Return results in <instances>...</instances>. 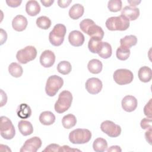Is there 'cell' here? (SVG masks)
<instances>
[{"mask_svg":"<svg viewBox=\"0 0 152 152\" xmlns=\"http://www.w3.org/2000/svg\"><path fill=\"white\" fill-rule=\"evenodd\" d=\"M21 2H22L21 0H20V1L19 0H7L6 1V3L7 4V5L9 7H12V8H15L20 6Z\"/></svg>","mask_w":152,"mask_h":152,"instance_id":"obj_38","label":"cell"},{"mask_svg":"<svg viewBox=\"0 0 152 152\" xmlns=\"http://www.w3.org/2000/svg\"><path fill=\"white\" fill-rule=\"evenodd\" d=\"M72 101V95L68 90H64L60 93L56 102L54 108L58 113H62L66 111L71 106Z\"/></svg>","mask_w":152,"mask_h":152,"instance_id":"obj_3","label":"cell"},{"mask_svg":"<svg viewBox=\"0 0 152 152\" xmlns=\"http://www.w3.org/2000/svg\"><path fill=\"white\" fill-rule=\"evenodd\" d=\"M106 27L111 31H124L129 27V20L125 16L121 15L118 17H111L107 19Z\"/></svg>","mask_w":152,"mask_h":152,"instance_id":"obj_2","label":"cell"},{"mask_svg":"<svg viewBox=\"0 0 152 152\" xmlns=\"http://www.w3.org/2000/svg\"><path fill=\"white\" fill-rule=\"evenodd\" d=\"M39 121L44 125H50L55 122V116L50 111H44L39 116Z\"/></svg>","mask_w":152,"mask_h":152,"instance_id":"obj_22","label":"cell"},{"mask_svg":"<svg viewBox=\"0 0 152 152\" xmlns=\"http://www.w3.org/2000/svg\"><path fill=\"white\" fill-rule=\"evenodd\" d=\"M121 15L125 16L130 21L136 20L140 15V10L138 8L125 6L121 11Z\"/></svg>","mask_w":152,"mask_h":152,"instance_id":"obj_17","label":"cell"},{"mask_svg":"<svg viewBox=\"0 0 152 152\" xmlns=\"http://www.w3.org/2000/svg\"><path fill=\"white\" fill-rule=\"evenodd\" d=\"M87 68L92 74H99L102 70L103 64L99 59H93L88 62L87 64Z\"/></svg>","mask_w":152,"mask_h":152,"instance_id":"obj_25","label":"cell"},{"mask_svg":"<svg viewBox=\"0 0 152 152\" xmlns=\"http://www.w3.org/2000/svg\"><path fill=\"white\" fill-rule=\"evenodd\" d=\"M41 3L46 7H49L54 2L53 0H40Z\"/></svg>","mask_w":152,"mask_h":152,"instance_id":"obj_45","label":"cell"},{"mask_svg":"<svg viewBox=\"0 0 152 152\" xmlns=\"http://www.w3.org/2000/svg\"><path fill=\"white\" fill-rule=\"evenodd\" d=\"M133 78V73L127 69H118L113 73V80L119 85L129 84L132 81Z\"/></svg>","mask_w":152,"mask_h":152,"instance_id":"obj_9","label":"cell"},{"mask_svg":"<svg viewBox=\"0 0 152 152\" xmlns=\"http://www.w3.org/2000/svg\"><path fill=\"white\" fill-rule=\"evenodd\" d=\"M81 30L91 37H98L102 40L104 36V31L101 27L96 25L94 21L86 18L82 20L80 23Z\"/></svg>","mask_w":152,"mask_h":152,"instance_id":"obj_1","label":"cell"},{"mask_svg":"<svg viewBox=\"0 0 152 152\" xmlns=\"http://www.w3.org/2000/svg\"><path fill=\"white\" fill-rule=\"evenodd\" d=\"M37 50L35 47L27 46L17 52L16 58L20 64H25L34 59L37 56Z\"/></svg>","mask_w":152,"mask_h":152,"instance_id":"obj_8","label":"cell"},{"mask_svg":"<svg viewBox=\"0 0 152 152\" xmlns=\"http://www.w3.org/2000/svg\"><path fill=\"white\" fill-rule=\"evenodd\" d=\"M68 40L72 46L78 47L83 45L85 37L81 31L78 30H73L71 31L68 35Z\"/></svg>","mask_w":152,"mask_h":152,"instance_id":"obj_15","label":"cell"},{"mask_svg":"<svg viewBox=\"0 0 152 152\" xmlns=\"http://www.w3.org/2000/svg\"><path fill=\"white\" fill-rule=\"evenodd\" d=\"M91 138V132L87 129L78 128L70 132L69 140L74 144H82L88 142Z\"/></svg>","mask_w":152,"mask_h":152,"instance_id":"obj_4","label":"cell"},{"mask_svg":"<svg viewBox=\"0 0 152 152\" xmlns=\"http://www.w3.org/2000/svg\"><path fill=\"white\" fill-rule=\"evenodd\" d=\"M0 119V133L1 137L6 140L12 139L15 136V130L11 121L4 116H2Z\"/></svg>","mask_w":152,"mask_h":152,"instance_id":"obj_7","label":"cell"},{"mask_svg":"<svg viewBox=\"0 0 152 152\" xmlns=\"http://www.w3.org/2000/svg\"><path fill=\"white\" fill-rule=\"evenodd\" d=\"M77 123L76 117L72 114H68L65 115L62 119L63 126L66 129H70L74 126Z\"/></svg>","mask_w":152,"mask_h":152,"instance_id":"obj_29","label":"cell"},{"mask_svg":"<svg viewBox=\"0 0 152 152\" xmlns=\"http://www.w3.org/2000/svg\"><path fill=\"white\" fill-rule=\"evenodd\" d=\"M64 84L63 79L58 75H53L50 76L46 81L45 91L47 95L52 97L56 95L58 90Z\"/></svg>","mask_w":152,"mask_h":152,"instance_id":"obj_6","label":"cell"},{"mask_svg":"<svg viewBox=\"0 0 152 152\" xmlns=\"http://www.w3.org/2000/svg\"><path fill=\"white\" fill-rule=\"evenodd\" d=\"M18 128L20 133L24 136L31 135L33 132V127L30 122L21 120L18 122Z\"/></svg>","mask_w":152,"mask_h":152,"instance_id":"obj_18","label":"cell"},{"mask_svg":"<svg viewBox=\"0 0 152 152\" xmlns=\"http://www.w3.org/2000/svg\"><path fill=\"white\" fill-rule=\"evenodd\" d=\"M140 125L144 129L151 128V118H143L141 121Z\"/></svg>","mask_w":152,"mask_h":152,"instance_id":"obj_36","label":"cell"},{"mask_svg":"<svg viewBox=\"0 0 152 152\" xmlns=\"http://www.w3.org/2000/svg\"><path fill=\"white\" fill-rule=\"evenodd\" d=\"M137 43V38L134 35H129L125 36L124 37L122 38L120 40L121 46H125L128 48L135 46Z\"/></svg>","mask_w":152,"mask_h":152,"instance_id":"obj_30","label":"cell"},{"mask_svg":"<svg viewBox=\"0 0 152 152\" xmlns=\"http://www.w3.org/2000/svg\"><path fill=\"white\" fill-rule=\"evenodd\" d=\"M102 131L112 138L117 137L121 133V128L119 125L109 120L103 121L100 125Z\"/></svg>","mask_w":152,"mask_h":152,"instance_id":"obj_10","label":"cell"},{"mask_svg":"<svg viewBox=\"0 0 152 152\" xmlns=\"http://www.w3.org/2000/svg\"><path fill=\"white\" fill-rule=\"evenodd\" d=\"M66 27L62 24H56L49 35L50 43L55 46H59L62 45L66 34Z\"/></svg>","mask_w":152,"mask_h":152,"instance_id":"obj_5","label":"cell"},{"mask_svg":"<svg viewBox=\"0 0 152 152\" xmlns=\"http://www.w3.org/2000/svg\"><path fill=\"white\" fill-rule=\"evenodd\" d=\"M141 1H134V0H132V1H129L128 0V2L130 4V7H135L137 5H138L139 4L141 3Z\"/></svg>","mask_w":152,"mask_h":152,"instance_id":"obj_46","label":"cell"},{"mask_svg":"<svg viewBox=\"0 0 152 152\" xmlns=\"http://www.w3.org/2000/svg\"><path fill=\"white\" fill-rule=\"evenodd\" d=\"M80 151V150L75 149V148H71L68 145H63L61 147V151Z\"/></svg>","mask_w":152,"mask_h":152,"instance_id":"obj_43","label":"cell"},{"mask_svg":"<svg viewBox=\"0 0 152 152\" xmlns=\"http://www.w3.org/2000/svg\"><path fill=\"white\" fill-rule=\"evenodd\" d=\"M61 147L56 144H50L48 145L43 151H61Z\"/></svg>","mask_w":152,"mask_h":152,"instance_id":"obj_37","label":"cell"},{"mask_svg":"<svg viewBox=\"0 0 152 152\" xmlns=\"http://www.w3.org/2000/svg\"><path fill=\"white\" fill-rule=\"evenodd\" d=\"M36 25L38 27L46 30L51 26V20L46 16H40L36 20Z\"/></svg>","mask_w":152,"mask_h":152,"instance_id":"obj_33","label":"cell"},{"mask_svg":"<svg viewBox=\"0 0 152 152\" xmlns=\"http://www.w3.org/2000/svg\"><path fill=\"white\" fill-rule=\"evenodd\" d=\"M86 88L91 94H96L100 92L103 85L102 81L98 78L92 77L88 78L86 82Z\"/></svg>","mask_w":152,"mask_h":152,"instance_id":"obj_12","label":"cell"},{"mask_svg":"<svg viewBox=\"0 0 152 152\" xmlns=\"http://www.w3.org/2000/svg\"><path fill=\"white\" fill-rule=\"evenodd\" d=\"M112 53V49L111 45L106 42H102V45L101 49L98 53V55L100 57L103 59H107L110 58Z\"/></svg>","mask_w":152,"mask_h":152,"instance_id":"obj_28","label":"cell"},{"mask_svg":"<svg viewBox=\"0 0 152 152\" xmlns=\"http://www.w3.org/2000/svg\"><path fill=\"white\" fill-rule=\"evenodd\" d=\"M107 152H110V151H116V152H121L122 151V150L121 148H120L119 146L118 145H113V146H111L107 150Z\"/></svg>","mask_w":152,"mask_h":152,"instance_id":"obj_44","label":"cell"},{"mask_svg":"<svg viewBox=\"0 0 152 152\" xmlns=\"http://www.w3.org/2000/svg\"><path fill=\"white\" fill-rule=\"evenodd\" d=\"M71 64L69 62L66 61H61L57 65L58 71L63 75H66L69 74L71 71Z\"/></svg>","mask_w":152,"mask_h":152,"instance_id":"obj_32","label":"cell"},{"mask_svg":"<svg viewBox=\"0 0 152 152\" xmlns=\"http://www.w3.org/2000/svg\"><path fill=\"white\" fill-rule=\"evenodd\" d=\"M122 107L128 112L134 111L137 107L138 102L137 99L131 95L125 96L122 100Z\"/></svg>","mask_w":152,"mask_h":152,"instance_id":"obj_14","label":"cell"},{"mask_svg":"<svg viewBox=\"0 0 152 152\" xmlns=\"http://www.w3.org/2000/svg\"><path fill=\"white\" fill-rule=\"evenodd\" d=\"M9 73L14 77H20L23 72L22 66L17 62H12L8 66Z\"/></svg>","mask_w":152,"mask_h":152,"instance_id":"obj_27","label":"cell"},{"mask_svg":"<svg viewBox=\"0 0 152 152\" xmlns=\"http://www.w3.org/2000/svg\"><path fill=\"white\" fill-rule=\"evenodd\" d=\"M84 7L80 4H75L69 10V16L73 20H77L84 14Z\"/></svg>","mask_w":152,"mask_h":152,"instance_id":"obj_21","label":"cell"},{"mask_svg":"<svg viewBox=\"0 0 152 152\" xmlns=\"http://www.w3.org/2000/svg\"><path fill=\"white\" fill-rule=\"evenodd\" d=\"M130 50L129 48L123 46H120L116 50V55L118 59L121 61L126 60L130 55Z\"/></svg>","mask_w":152,"mask_h":152,"instance_id":"obj_31","label":"cell"},{"mask_svg":"<svg viewBox=\"0 0 152 152\" xmlns=\"http://www.w3.org/2000/svg\"><path fill=\"white\" fill-rule=\"evenodd\" d=\"M145 137L146 141L150 144H151V128H148V129L145 133Z\"/></svg>","mask_w":152,"mask_h":152,"instance_id":"obj_40","label":"cell"},{"mask_svg":"<svg viewBox=\"0 0 152 152\" xmlns=\"http://www.w3.org/2000/svg\"><path fill=\"white\" fill-rule=\"evenodd\" d=\"M7 34L5 31L1 28V45H2L7 40Z\"/></svg>","mask_w":152,"mask_h":152,"instance_id":"obj_42","label":"cell"},{"mask_svg":"<svg viewBox=\"0 0 152 152\" xmlns=\"http://www.w3.org/2000/svg\"><path fill=\"white\" fill-rule=\"evenodd\" d=\"M28 21L27 18L22 15H16L12 21V28L17 31L24 30L27 26Z\"/></svg>","mask_w":152,"mask_h":152,"instance_id":"obj_16","label":"cell"},{"mask_svg":"<svg viewBox=\"0 0 152 152\" xmlns=\"http://www.w3.org/2000/svg\"><path fill=\"white\" fill-rule=\"evenodd\" d=\"M144 115L148 118H152V113H151V99L149 100L147 103L144 107Z\"/></svg>","mask_w":152,"mask_h":152,"instance_id":"obj_35","label":"cell"},{"mask_svg":"<svg viewBox=\"0 0 152 152\" xmlns=\"http://www.w3.org/2000/svg\"><path fill=\"white\" fill-rule=\"evenodd\" d=\"M122 1L110 0L107 4V8L111 12H118L122 9Z\"/></svg>","mask_w":152,"mask_h":152,"instance_id":"obj_34","label":"cell"},{"mask_svg":"<svg viewBox=\"0 0 152 152\" xmlns=\"http://www.w3.org/2000/svg\"><path fill=\"white\" fill-rule=\"evenodd\" d=\"M1 106H3L6 104L7 100V97L6 93L3 91L2 90H1Z\"/></svg>","mask_w":152,"mask_h":152,"instance_id":"obj_41","label":"cell"},{"mask_svg":"<svg viewBox=\"0 0 152 152\" xmlns=\"http://www.w3.org/2000/svg\"><path fill=\"white\" fill-rule=\"evenodd\" d=\"M42 140L38 137L27 140L20 150V152H36L42 145Z\"/></svg>","mask_w":152,"mask_h":152,"instance_id":"obj_11","label":"cell"},{"mask_svg":"<svg viewBox=\"0 0 152 152\" xmlns=\"http://www.w3.org/2000/svg\"><path fill=\"white\" fill-rule=\"evenodd\" d=\"M93 150L96 152H103L107 148V142L103 138L99 137L96 138L93 144Z\"/></svg>","mask_w":152,"mask_h":152,"instance_id":"obj_26","label":"cell"},{"mask_svg":"<svg viewBox=\"0 0 152 152\" xmlns=\"http://www.w3.org/2000/svg\"><path fill=\"white\" fill-rule=\"evenodd\" d=\"M138 76L141 81L144 83L149 82L152 78L151 69L147 66L141 67L138 70Z\"/></svg>","mask_w":152,"mask_h":152,"instance_id":"obj_20","label":"cell"},{"mask_svg":"<svg viewBox=\"0 0 152 152\" xmlns=\"http://www.w3.org/2000/svg\"><path fill=\"white\" fill-rule=\"evenodd\" d=\"M102 40L98 37H91L88 41V48L93 53H98L102 45Z\"/></svg>","mask_w":152,"mask_h":152,"instance_id":"obj_23","label":"cell"},{"mask_svg":"<svg viewBox=\"0 0 152 152\" xmlns=\"http://www.w3.org/2000/svg\"><path fill=\"white\" fill-rule=\"evenodd\" d=\"M72 2V0H59L58 1V5L61 8H66L69 6L70 3Z\"/></svg>","mask_w":152,"mask_h":152,"instance_id":"obj_39","label":"cell"},{"mask_svg":"<svg viewBox=\"0 0 152 152\" xmlns=\"http://www.w3.org/2000/svg\"><path fill=\"white\" fill-rule=\"evenodd\" d=\"M55 55L50 50H44L40 56V64L45 68H50L55 63Z\"/></svg>","mask_w":152,"mask_h":152,"instance_id":"obj_13","label":"cell"},{"mask_svg":"<svg viewBox=\"0 0 152 152\" xmlns=\"http://www.w3.org/2000/svg\"><path fill=\"white\" fill-rule=\"evenodd\" d=\"M16 112L17 116L21 119L28 118L31 115V110L30 107L26 103L20 104L18 106Z\"/></svg>","mask_w":152,"mask_h":152,"instance_id":"obj_24","label":"cell"},{"mask_svg":"<svg viewBox=\"0 0 152 152\" xmlns=\"http://www.w3.org/2000/svg\"><path fill=\"white\" fill-rule=\"evenodd\" d=\"M26 12L30 16H36L40 11V6L35 0L28 1L26 5Z\"/></svg>","mask_w":152,"mask_h":152,"instance_id":"obj_19","label":"cell"}]
</instances>
